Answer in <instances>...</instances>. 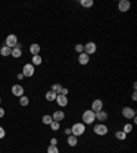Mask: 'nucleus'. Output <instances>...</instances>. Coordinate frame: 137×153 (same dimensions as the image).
Returning <instances> with one entry per match:
<instances>
[{
  "instance_id": "1",
  "label": "nucleus",
  "mask_w": 137,
  "mask_h": 153,
  "mask_svg": "<svg viewBox=\"0 0 137 153\" xmlns=\"http://www.w3.org/2000/svg\"><path fill=\"white\" fill-rule=\"evenodd\" d=\"M71 135H75V137H80L82 134L85 133V125L82 122H78V123H74L71 126Z\"/></svg>"
},
{
  "instance_id": "2",
  "label": "nucleus",
  "mask_w": 137,
  "mask_h": 153,
  "mask_svg": "<svg viewBox=\"0 0 137 153\" xmlns=\"http://www.w3.org/2000/svg\"><path fill=\"white\" fill-rule=\"evenodd\" d=\"M82 123L84 125H92V123L96 120V118H95V112L92 110H86L84 114H82Z\"/></svg>"
},
{
  "instance_id": "3",
  "label": "nucleus",
  "mask_w": 137,
  "mask_h": 153,
  "mask_svg": "<svg viewBox=\"0 0 137 153\" xmlns=\"http://www.w3.org/2000/svg\"><path fill=\"white\" fill-rule=\"evenodd\" d=\"M93 131L96 135H100V137H103V135H106L107 133H108V127H107L104 123H99V125H96L93 127Z\"/></svg>"
},
{
  "instance_id": "4",
  "label": "nucleus",
  "mask_w": 137,
  "mask_h": 153,
  "mask_svg": "<svg viewBox=\"0 0 137 153\" xmlns=\"http://www.w3.org/2000/svg\"><path fill=\"white\" fill-rule=\"evenodd\" d=\"M34 66L32 64V63H27V64H25L24 68H22V74H24V77H33L34 75Z\"/></svg>"
},
{
  "instance_id": "5",
  "label": "nucleus",
  "mask_w": 137,
  "mask_h": 153,
  "mask_svg": "<svg viewBox=\"0 0 137 153\" xmlns=\"http://www.w3.org/2000/svg\"><path fill=\"white\" fill-rule=\"evenodd\" d=\"M96 49H98V47H96V44H95L93 41H89V43H86L85 45H84V52L89 56L93 55L95 52H96Z\"/></svg>"
},
{
  "instance_id": "6",
  "label": "nucleus",
  "mask_w": 137,
  "mask_h": 153,
  "mask_svg": "<svg viewBox=\"0 0 137 153\" xmlns=\"http://www.w3.org/2000/svg\"><path fill=\"white\" fill-rule=\"evenodd\" d=\"M11 93L15 96V97H22L24 96V93H25V89H24V86L22 85H12V88H11Z\"/></svg>"
},
{
  "instance_id": "7",
  "label": "nucleus",
  "mask_w": 137,
  "mask_h": 153,
  "mask_svg": "<svg viewBox=\"0 0 137 153\" xmlns=\"http://www.w3.org/2000/svg\"><path fill=\"white\" fill-rule=\"evenodd\" d=\"M122 115H123V118L126 119H133L134 116H136V111L132 108V107H125L123 110H122Z\"/></svg>"
},
{
  "instance_id": "8",
  "label": "nucleus",
  "mask_w": 137,
  "mask_h": 153,
  "mask_svg": "<svg viewBox=\"0 0 137 153\" xmlns=\"http://www.w3.org/2000/svg\"><path fill=\"white\" fill-rule=\"evenodd\" d=\"M16 44H18V38H16L15 34L7 36V38H6V45H7V47H10L12 49V48L16 47Z\"/></svg>"
},
{
  "instance_id": "9",
  "label": "nucleus",
  "mask_w": 137,
  "mask_h": 153,
  "mask_svg": "<svg viewBox=\"0 0 137 153\" xmlns=\"http://www.w3.org/2000/svg\"><path fill=\"white\" fill-rule=\"evenodd\" d=\"M90 110L93 111L95 114L96 112H99V111L103 110V101L100 100V98H96V100H93L92 101V105H90Z\"/></svg>"
},
{
  "instance_id": "10",
  "label": "nucleus",
  "mask_w": 137,
  "mask_h": 153,
  "mask_svg": "<svg viewBox=\"0 0 137 153\" xmlns=\"http://www.w3.org/2000/svg\"><path fill=\"white\" fill-rule=\"evenodd\" d=\"M130 1L129 0H121L119 3H118V10L121 12H126V11H129L130 10Z\"/></svg>"
},
{
  "instance_id": "11",
  "label": "nucleus",
  "mask_w": 137,
  "mask_h": 153,
  "mask_svg": "<svg viewBox=\"0 0 137 153\" xmlns=\"http://www.w3.org/2000/svg\"><path fill=\"white\" fill-rule=\"evenodd\" d=\"M95 118H96V120H99L100 123H103V122H106L107 119H108V114H107L104 110H102V111H99V112L95 114Z\"/></svg>"
},
{
  "instance_id": "12",
  "label": "nucleus",
  "mask_w": 137,
  "mask_h": 153,
  "mask_svg": "<svg viewBox=\"0 0 137 153\" xmlns=\"http://www.w3.org/2000/svg\"><path fill=\"white\" fill-rule=\"evenodd\" d=\"M55 101L58 102L59 107H66L67 104H69V98H67V96H63V94H58L56 96V100Z\"/></svg>"
},
{
  "instance_id": "13",
  "label": "nucleus",
  "mask_w": 137,
  "mask_h": 153,
  "mask_svg": "<svg viewBox=\"0 0 137 153\" xmlns=\"http://www.w3.org/2000/svg\"><path fill=\"white\" fill-rule=\"evenodd\" d=\"M90 60V56L86 55L85 52H82V53H78V63L81 66H86Z\"/></svg>"
},
{
  "instance_id": "14",
  "label": "nucleus",
  "mask_w": 137,
  "mask_h": 153,
  "mask_svg": "<svg viewBox=\"0 0 137 153\" xmlns=\"http://www.w3.org/2000/svg\"><path fill=\"white\" fill-rule=\"evenodd\" d=\"M65 116H66V115H65V112H63V111H60V110H58V111H55L54 114H52V120L60 123L63 119H65Z\"/></svg>"
},
{
  "instance_id": "15",
  "label": "nucleus",
  "mask_w": 137,
  "mask_h": 153,
  "mask_svg": "<svg viewBox=\"0 0 137 153\" xmlns=\"http://www.w3.org/2000/svg\"><path fill=\"white\" fill-rule=\"evenodd\" d=\"M22 45L21 44H16V47L15 48H12V51H11V56L12 58H15V59H18V58H21L22 56Z\"/></svg>"
},
{
  "instance_id": "16",
  "label": "nucleus",
  "mask_w": 137,
  "mask_h": 153,
  "mask_svg": "<svg viewBox=\"0 0 137 153\" xmlns=\"http://www.w3.org/2000/svg\"><path fill=\"white\" fill-rule=\"evenodd\" d=\"M40 51H41V47H40L39 44H32L30 47H29V52H30L33 56L40 55Z\"/></svg>"
},
{
  "instance_id": "17",
  "label": "nucleus",
  "mask_w": 137,
  "mask_h": 153,
  "mask_svg": "<svg viewBox=\"0 0 137 153\" xmlns=\"http://www.w3.org/2000/svg\"><path fill=\"white\" fill-rule=\"evenodd\" d=\"M67 144L69 146H77L78 144V137H75V135H67Z\"/></svg>"
},
{
  "instance_id": "18",
  "label": "nucleus",
  "mask_w": 137,
  "mask_h": 153,
  "mask_svg": "<svg viewBox=\"0 0 137 153\" xmlns=\"http://www.w3.org/2000/svg\"><path fill=\"white\" fill-rule=\"evenodd\" d=\"M11 51H12V49L10 47L4 45V47L0 48V55H1V56H10V55H11Z\"/></svg>"
},
{
  "instance_id": "19",
  "label": "nucleus",
  "mask_w": 137,
  "mask_h": 153,
  "mask_svg": "<svg viewBox=\"0 0 137 153\" xmlns=\"http://www.w3.org/2000/svg\"><path fill=\"white\" fill-rule=\"evenodd\" d=\"M56 96H58V94L55 93V92L48 90L47 93H45V100H47V101H55V100H56Z\"/></svg>"
},
{
  "instance_id": "20",
  "label": "nucleus",
  "mask_w": 137,
  "mask_h": 153,
  "mask_svg": "<svg viewBox=\"0 0 137 153\" xmlns=\"http://www.w3.org/2000/svg\"><path fill=\"white\" fill-rule=\"evenodd\" d=\"M43 63V58H41V55H36L32 58V64L33 66H40Z\"/></svg>"
},
{
  "instance_id": "21",
  "label": "nucleus",
  "mask_w": 137,
  "mask_h": 153,
  "mask_svg": "<svg viewBox=\"0 0 137 153\" xmlns=\"http://www.w3.org/2000/svg\"><path fill=\"white\" fill-rule=\"evenodd\" d=\"M126 135H128V134H125L122 130H121V131H117V133H115V138H117V139H119V141H125Z\"/></svg>"
},
{
  "instance_id": "22",
  "label": "nucleus",
  "mask_w": 137,
  "mask_h": 153,
  "mask_svg": "<svg viewBox=\"0 0 137 153\" xmlns=\"http://www.w3.org/2000/svg\"><path fill=\"white\" fill-rule=\"evenodd\" d=\"M62 88H63V86L60 85V83H54V85L51 86V90L55 92L56 94H59V93H60V90H62Z\"/></svg>"
},
{
  "instance_id": "23",
  "label": "nucleus",
  "mask_w": 137,
  "mask_h": 153,
  "mask_svg": "<svg viewBox=\"0 0 137 153\" xmlns=\"http://www.w3.org/2000/svg\"><path fill=\"white\" fill-rule=\"evenodd\" d=\"M80 3H81L82 7L89 8V7H92V6H93V0H81Z\"/></svg>"
},
{
  "instance_id": "24",
  "label": "nucleus",
  "mask_w": 137,
  "mask_h": 153,
  "mask_svg": "<svg viewBox=\"0 0 137 153\" xmlns=\"http://www.w3.org/2000/svg\"><path fill=\"white\" fill-rule=\"evenodd\" d=\"M19 104L22 107H27L29 105V97H26V96H22V97H19Z\"/></svg>"
},
{
  "instance_id": "25",
  "label": "nucleus",
  "mask_w": 137,
  "mask_h": 153,
  "mask_svg": "<svg viewBox=\"0 0 137 153\" xmlns=\"http://www.w3.org/2000/svg\"><path fill=\"white\" fill-rule=\"evenodd\" d=\"M41 120H43L44 125H48V126H49V125L52 123V116H51V115H44Z\"/></svg>"
},
{
  "instance_id": "26",
  "label": "nucleus",
  "mask_w": 137,
  "mask_h": 153,
  "mask_svg": "<svg viewBox=\"0 0 137 153\" xmlns=\"http://www.w3.org/2000/svg\"><path fill=\"white\" fill-rule=\"evenodd\" d=\"M132 130H133V126L130 125V123H126V125L123 126V130H122V131L125 134H129V133H132Z\"/></svg>"
},
{
  "instance_id": "27",
  "label": "nucleus",
  "mask_w": 137,
  "mask_h": 153,
  "mask_svg": "<svg viewBox=\"0 0 137 153\" xmlns=\"http://www.w3.org/2000/svg\"><path fill=\"white\" fill-rule=\"evenodd\" d=\"M47 153H59V148L55 145H49L47 149Z\"/></svg>"
},
{
  "instance_id": "28",
  "label": "nucleus",
  "mask_w": 137,
  "mask_h": 153,
  "mask_svg": "<svg viewBox=\"0 0 137 153\" xmlns=\"http://www.w3.org/2000/svg\"><path fill=\"white\" fill-rule=\"evenodd\" d=\"M49 126H51V129L54 130V131H58V130L60 129V123H59V122H55V120H52V123H51Z\"/></svg>"
},
{
  "instance_id": "29",
  "label": "nucleus",
  "mask_w": 137,
  "mask_h": 153,
  "mask_svg": "<svg viewBox=\"0 0 137 153\" xmlns=\"http://www.w3.org/2000/svg\"><path fill=\"white\" fill-rule=\"evenodd\" d=\"M74 49L77 53H82V52H84V44H77L74 47Z\"/></svg>"
},
{
  "instance_id": "30",
  "label": "nucleus",
  "mask_w": 137,
  "mask_h": 153,
  "mask_svg": "<svg viewBox=\"0 0 137 153\" xmlns=\"http://www.w3.org/2000/svg\"><path fill=\"white\" fill-rule=\"evenodd\" d=\"M59 94H63V96H67L69 94V89L67 88H62V90H60V93Z\"/></svg>"
},
{
  "instance_id": "31",
  "label": "nucleus",
  "mask_w": 137,
  "mask_h": 153,
  "mask_svg": "<svg viewBox=\"0 0 137 153\" xmlns=\"http://www.w3.org/2000/svg\"><path fill=\"white\" fill-rule=\"evenodd\" d=\"M4 137H6V131H4V129L0 126V139H1V138H4Z\"/></svg>"
},
{
  "instance_id": "32",
  "label": "nucleus",
  "mask_w": 137,
  "mask_h": 153,
  "mask_svg": "<svg viewBox=\"0 0 137 153\" xmlns=\"http://www.w3.org/2000/svg\"><path fill=\"white\" fill-rule=\"evenodd\" d=\"M51 145H58V139H56V138H51Z\"/></svg>"
},
{
  "instance_id": "33",
  "label": "nucleus",
  "mask_w": 137,
  "mask_h": 153,
  "mask_svg": "<svg viewBox=\"0 0 137 153\" xmlns=\"http://www.w3.org/2000/svg\"><path fill=\"white\" fill-rule=\"evenodd\" d=\"M4 115H6V111H4V108H1V107H0V118H3Z\"/></svg>"
},
{
  "instance_id": "34",
  "label": "nucleus",
  "mask_w": 137,
  "mask_h": 153,
  "mask_svg": "<svg viewBox=\"0 0 137 153\" xmlns=\"http://www.w3.org/2000/svg\"><path fill=\"white\" fill-rule=\"evenodd\" d=\"M132 100H133V101H136L137 100V94H136V90L133 92V94H132Z\"/></svg>"
},
{
  "instance_id": "35",
  "label": "nucleus",
  "mask_w": 137,
  "mask_h": 153,
  "mask_svg": "<svg viewBox=\"0 0 137 153\" xmlns=\"http://www.w3.org/2000/svg\"><path fill=\"white\" fill-rule=\"evenodd\" d=\"M16 78H18V79H19V81H21V79H24L25 77H24V74H22V73H19V74L16 75Z\"/></svg>"
},
{
  "instance_id": "36",
  "label": "nucleus",
  "mask_w": 137,
  "mask_h": 153,
  "mask_svg": "<svg viewBox=\"0 0 137 153\" xmlns=\"http://www.w3.org/2000/svg\"><path fill=\"white\" fill-rule=\"evenodd\" d=\"M65 134H66V135H70V134H71V130H70V129H66V130H65Z\"/></svg>"
},
{
  "instance_id": "37",
  "label": "nucleus",
  "mask_w": 137,
  "mask_h": 153,
  "mask_svg": "<svg viewBox=\"0 0 137 153\" xmlns=\"http://www.w3.org/2000/svg\"><path fill=\"white\" fill-rule=\"evenodd\" d=\"M0 104H1V98H0Z\"/></svg>"
}]
</instances>
